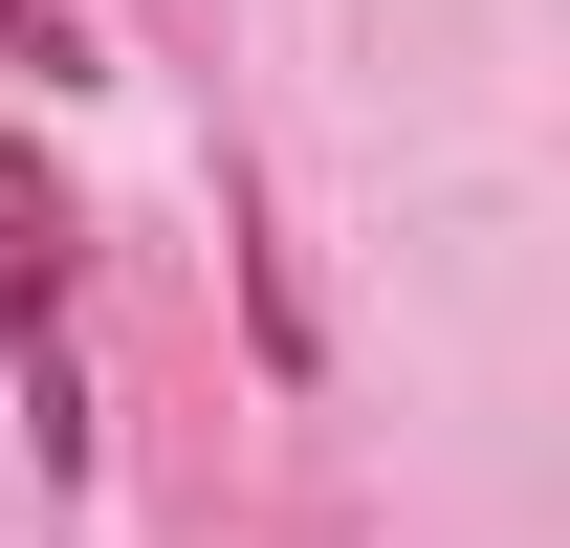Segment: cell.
Instances as JSON below:
<instances>
[{"label": "cell", "instance_id": "cell-1", "mask_svg": "<svg viewBox=\"0 0 570 548\" xmlns=\"http://www.w3.org/2000/svg\"><path fill=\"white\" fill-rule=\"evenodd\" d=\"M0 395H22V461L88 482L110 395H88V198L45 176V133H0Z\"/></svg>", "mask_w": 570, "mask_h": 548}, {"label": "cell", "instance_id": "cell-2", "mask_svg": "<svg viewBox=\"0 0 570 548\" xmlns=\"http://www.w3.org/2000/svg\"><path fill=\"white\" fill-rule=\"evenodd\" d=\"M0 67H45V88H88V67H110V0H0Z\"/></svg>", "mask_w": 570, "mask_h": 548}, {"label": "cell", "instance_id": "cell-3", "mask_svg": "<svg viewBox=\"0 0 570 548\" xmlns=\"http://www.w3.org/2000/svg\"><path fill=\"white\" fill-rule=\"evenodd\" d=\"M219 219H242V307H264V373H307V285L264 264V198H242V176H219Z\"/></svg>", "mask_w": 570, "mask_h": 548}]
</instances>
